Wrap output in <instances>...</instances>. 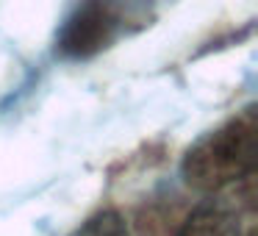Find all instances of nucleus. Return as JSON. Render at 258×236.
Instances as JSON below:
<instances>
[{
    "label": "nucleus",
    "mask_w": 258,
    "mask_h": 236,
    "mask_svg": "<svg viewBox=\"0 0 258 236\" xmlns=\"http://www.w3.org/2000/svg\"><path fill=\"white\" fill-rule=\"evenodd\" d=\"M258 114L255 106L230 117L217 131L197 139L183 158V178L203 192H219L255 172Z\"/></svg>",
    "instance_id": "nucleus-1"
},
{
    "label": "nucleus",
    "mask_w": 258,
    "mask_h": 236,
    "mask_svg": "<svg viewBox=\"0 0 258 236\" xmlns=\"http://www.w3.org/2000/svg\"><path fill=\"white\" fill-rule=\"evenodd\" d=\"M117 12L108 0H81L58 31V50L67 58H89L117 34Z\"/></svg>",
    "instance_id": "nucleus-2"
},
{
    "label": "nucleus",
    "mask_w": 258,
    "mask_h": 236,
    "mask_svg": "<svg viewBox=\"0 0 258 236\" xmlns=\"http://www.w3.org/2000/svg\"><path fill=\"white\" fill-rule=\"evenodd\" d=\"M178 236H252V217L222 203L195 208Z\"/></svg>",
    "instance_id": "nucleus-3"
},
{
    "label": "nucleus",
    "mask_w": 258,
    "mask_h": 236,
    "mask_svg": "<svg viewBox=\"0 0 258 236\" xmlns=\"http://www.w3.org/2000/svg\"><path fill=\"white\" fill-rule=\"evenodd\" d=\"M70 236H131V233L117 211H100L95 217H89L86 222H81Z\"/></svg>",
    "instance_id": "nucleus-4"
}]
</instances>
